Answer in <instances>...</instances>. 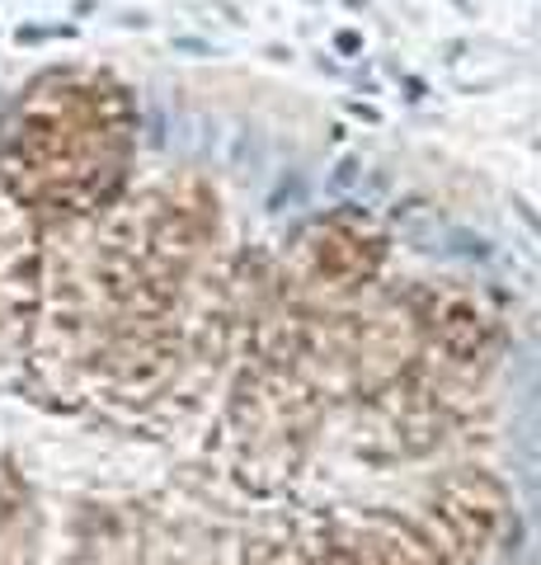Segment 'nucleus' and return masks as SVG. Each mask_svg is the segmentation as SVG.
I'll return each mask as SVG.
<instances>
[{"instance_id": "3", "label": "nucleus", "mask_w": 541, "mask_h": 565, "mask_svg": "<svg viewBox=\"0 0 541 565\" xmlns=\"http://www.w3.org/2000/svg\"><path fill=\"white\" fill-rule=\"evenodd\" d=\"M72 565H142V546L113 514H104L90 527H80L72 546Z\"/></svg>"}, {"instance_id": "2", "label": "nucleus", "mask_w": 541, "mask_h": 565, "mask_svg": "<svg viewBox=\"0 0 541 565\" xmlns=\"http://www.w3.org/2000/svg\"><path fill=\"white\" fill-rule=\"evenodd\" d=\"M504 519V504H499V490L495 486H447L443 494V523H447V542L452 552L447 556H466L476 561L485 546L495 542V527Z\"/></svg>"}, {"instance_id": "1", "label": "nucleus", "mask_w": 541, "mask_h": 565, "mask_svg": "<svg viewBox=\"0 0 541 565\" xmlns=\"http://www.w3.org/2000/svg\"><path fill=\"white\" fill-rule=\"evenodd\" d=\"M325 537L348 556V565H447L443 552L410 523H396L387 514L339 519L325 527Z\"/></svg>"}, {"instance_id": "4", "label": "nucleus", "mask_w": 541, "mask_h": 565, "mask_svg": "<svg viewBox=\"0 0 541 565\" xmlns=\"http://www.w3.org/2000/svg\"><path fill=\"white\" fill-rule=\"evenodd\" d=\"M0 565H29V533L10 504H0Z\"/></svg>"}, {"instance_id": "5", "label": "nucleus", "mask_w": 541, "mask_h": 565, "mask_svg": "<svg viewBox=\"0 0 541 565\" xmlns=\"http://www.w3.org/2000/svg\"><path fill=\"white\" fill-rule=\"evenodd\" d=\"M255 565H306L302 556H288V552H269V556H259Z\"/></svg>"}]
</instances>
